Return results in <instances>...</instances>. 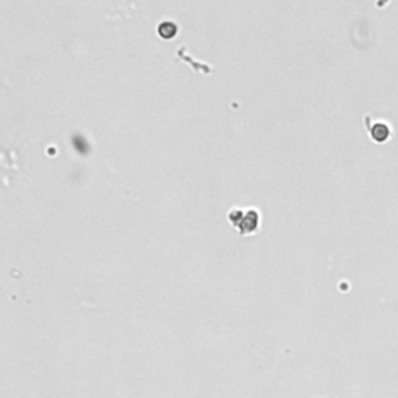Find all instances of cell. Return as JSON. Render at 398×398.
<instances>
[{"instance_id":"obj_1","label":"cell","mask_w":398,"mask_h":398,"mask_svg":"<svg viewBox=\"0 0 398 398\" xmlns=\"http://www.w3.org/2000/svg\"><path fill=\"white\" fill-rule=\"evenodd\" d=\"M258 221H260V215L257 210H246V213H243L241 220L236 224V227L240 229V233L241 235H246V233H252L257 230L258 227Z\"/></svg>"},{"instance_id":"obj_2","label":"cell","mask_w":398,"mask_h":398,"mask_svg":"<svg viewBox=\"0 0 398 398\" xmlns=\"http://www.w3.org/2000/svg\"><path fill=\"white\" fill-rule=\"evenodd\" d=\"M369 129H370L372 140L378 142V143H383V142L389 140L392 134V129L386 121H375L373 126H369Z\"/></svg>"},{"instance_id":"obj_3","label":"cell","mask_w":398,"mask_h":398,"mask_svg":"<svg viewBox=\"0 0 398 398\" xmlns=\"http://www.w3.org/2000/svg\"><path fill=\"white\" fill-rule=\"evenodd\" d=\"M157 31H159L160 36L164 37V39H173L174 34L177 33V27H176L174 22L165 21V22H162V24L159 25Z\"/></svg>"}]
</instances>
